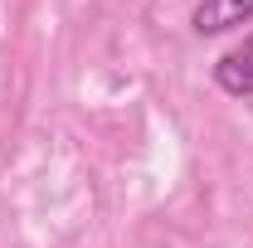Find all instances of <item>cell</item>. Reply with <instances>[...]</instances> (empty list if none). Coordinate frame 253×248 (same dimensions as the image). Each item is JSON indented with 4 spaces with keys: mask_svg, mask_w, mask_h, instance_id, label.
<instances>
[{
    "mask_svg": "<svg viewBox=\"0 0 253 248\" xmlns=\"http://www.w3.org/2000/svg\"><path fill=\"white\" fill-rule=\"evenodd\" d=\"M249 20H253V0H200L190 25H195V34H224Z\"/></svg>",
    "mask_w": 253,
    "mask_h": 248,
    "instance_id": "obj_1",
    "label": "cell"
},
{
    "mask_svg": "<svg viewBox=\"0 0 253 248\" xmlns=\"http://www.w3.org/2000/svg\"><path fill=\"white\" fill-rule=\"evenodd\" d=\"M214 83H219L224 93H234V97L253 93V34L239 44V49H229V54L214 63Z\"/></svg>",
    "mask_w": 253,
    "mask_h": 248,
    "instance_id": "obj_2",
    "label": "cell"
}]
</instances>
